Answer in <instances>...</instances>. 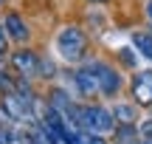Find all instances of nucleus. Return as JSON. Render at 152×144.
Here are the masks:
<instances>
[{"instance_id": "obj_1", "label": "nucleus", "mask_w": 152, "mask_h": 144, "mask_svg": "<svg viewBox=\"0 0 152 144\" xmlns=\"http://www.w3.org/2000/svg\"><path fill=\"white\" fill-rule=\"evenodd\" d=\"M76 127L82 133H90V136H107L115 133V119H113V110L104 105H79L76 107Z\"/></svg>"}, {"instance_id": "obj_2", "label": "nucleus", "mask_w": 152, "mask_h": 144, "mask_svg": "<svg viewBox=\"0 0 152 144\" xmlns=\"http://www.w3.org/2000/svg\"><path fill=\"white\" fill-rule=\"evenodd\" d=\"M56 54L65 62H71V65L82 62L85 54H87V34L79 26H65L56 34Z\"/></svg>"}, {"instance_id": "obj_3", "label": "nucleus", "mask_w": 152, "mask_h": 144, "mask_svg": "<svg viewBox=\"0 0 152 144\" xmlns=\"http://www.w3.org/2000/svg\"><path fill=\"white\" fill-rule=\"evenodd\" d=\"M93 71V76H96V85H99V96H104V99H110V96H115L121 90V85H124V79H121V73L115 71L110 62H87Z\"/></svg>"}, {"instance_id": "obj_4", "label": "nucleus", "mask_w": 152, "mask_h": 144, "mask_svg": "<svg viewBox=\"0 0 152 144\" xmlns=\"http://www.w3.org/2000/svg\"><path fill=\"white\" fill-rule=\"evenodd\" d=\"M39 60H42V57H39L37 51L20 48V51H14V54H11V68L17 71V76H20V79L31 82V79L39 76Z\"/></svg>"}, {"instance_id": "obj_5", "label": "nucleus", "mask_w": 152, "mask_h": 144, "mask_svg": "<svg viewBox=\"0 0 152 144\" xmlns=\"http://www.w3.org/2000/svg\"><path fill=\"white\" fill-rule=\"evenodd\" d=\"M132 99L138 107H152V71H141L132 76Z\"/></svg>"}, {"instance_id": "obj_6", "label": "nucleus", "mask_w": 152, "mask_h": 144, "mask_svg": "<svg viewBox=\"0 0 152 144\" xmlns=\"http://www.w3.org/2000/svg\"><path fill=\"white\" fill-rule=\"evenodd\" d=\"M73 88H76V93H79L82 99L99 96V85H96V76H93L90 65H82V68L73 71Z\"/></svg>"}, {"instance_id": "obj_7", "label": "nucleus", "mask_w": 152, "mask_h": 144, "mask_svg": "<svg viewBox=\"0 0 152 144\" xmlns=\"http://www.w3.org/2000/svg\"><path fill=\"white\" fill-rule=\"evenodd\" d=\"M3 31H6V37L9 40H14V43H26L28 40V26H26V20H23L17 11H9L6 14V20H3Z\"/></svg>"}, {"instance_id": "obj_8", "label": "nucleus", "mask_w": 152, "mask_h": 144, "mask_svg": "<svg viewBox=\"0 0 152 144\" xmlns=\"http://www.w3.org/2000/svg\"><path fill=\"white\" fill-rule=\"evenodd\" d=\"M113 110V119L118 127H135L138 124V105H127V102H121V105L110 107Z\"/></svg>"}, {"instance_id": "obj_9", "label": "nucleus", "mask_w": 152, "mask_h": 144, "mask_svg": "<svg viewBox=\"0 0 152 144\" xmlns=\"http://www.w3.org/2000/svg\"><path fill=\"white\" fill-rule=\"evenodd\" d=\"M132 45L138 48V54H141L144 60L152 62V34H147V31H135V34H132Z\"/></svg>"}, {"instance_id": "obj_10", "label": "nucleus", "mask_w": 152, "mask_h": 144, "mask_svg": "<svg viewBox=\"0 0 152 144\" xmlns=\"http://www.w3.org/2000/svg\"><path fill=\"white\" fill-rule=\"evenodd\" d=\"M138 127V124H135ZM135 127H115V144H138V130Z\"/></svg>"}, {"instance_id": "obj_11", "label": "nucleus", "mask_w": 152, "mask_h": 144, "mask_svg": "<svg viewBox=\"0 0 152 144\" xmlns=\"http://www.w3.org/2000/svg\"><path fill=\"white\" fill-rule=\"evenodd\" d=\"M138 144H152V119H144L138 122Z\"/></svg>"}, {"instance_id": "obj_12", "label": "nucleus", "mask_w": 152, "mask_h": 144, "mask_svg": "<svg viewBox=\"0 0 152 144\" xmlns=\"http://www.w3.org/2000/svg\"><path fill=\"white\" fill-rule=\"evenodd\" d=\"M71 144H107V139H102V136H90V133H76Z\"/></svg>"}, {"instance_id": "obj_13", "label": "nucleus", "mask_w": 152, "mask_h": 144, "mask_svg": "<svg viewBox=\"0 0 152 144\" xmlns=\"http://www.w3.org/2000/svg\"><path fill=\"white\" fill-rule=\"evenodd\" d=\"M6 51H9V37H6L3 26H0V60H3V57H6Z\"/></svg>"}, {"instance_id": "obj_14", "label": "nucleus", "mask_w": 152, "mask_h": 144, "mask_svg": "<svg viewBox=\"0 0 152 144\" xmlns=\"http://www.w3.org/2000/svg\"><path fill=\"white\" fill-rule=\"evenodd\" d=\"M121 60H124L127 65H135V57H132V51H130V48H124V51H121Z\"/></svg>"}, {"instance_id": "obj_15", "label": "nucleus", "mask_w": 152, "mask_h": 144, "mask_svg": "<svg viewBox=\"0 0 152 144\" xmlns=\"http://www.w3.org/2000/svg\"><path fill=\"white\" fill-rule=\"evenodd\" d=\"M144 11H147V17L152 20V0H147V9H144Z\"/></svg>"}, {"instance_id": "obj_16", "label": "nucleus", "mask_w": 152, "mask_h": 144, "mask_svg": "<svg viewBox=\"0 0 152 144\" xmlns=\"http://www.w3.org/2000/svg\"><path fill=\"white\" fill-rule=\"evenodd\" d=\"M96 3H104V0H96Z\"/></svg>"}, {"instance_id": "obj_17", "label": "nucleus", "mask_w": 152, "mask_h": 144, "mask_svg": "<svg viewBox=\"0 0 152 144\" xmlns=\"http://www.w3.org/2000/svg\"><path fill=\"white\" fill-rule=\"evenodd\" d=\"M0 6H3V0H0Z\"/></svg>"}]
</instances>
